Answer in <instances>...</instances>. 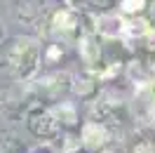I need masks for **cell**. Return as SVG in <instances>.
<instances>
[{"mask_svg": "<svg viewBox=\"0 0 155 153\" xmlns=\"http://www.w3.org/2000/svg\"><path fill=\"white\" fill-rule=\"evenodd\" d=\"M40 68V45L33 38H19L10 49V71L17 80H31Z\"/></svg>", "mask_w": 155, "mask_h": 153, "instance_id": "6da1fadb", "label": "cell"}, {"mask_svg": "<svg viewBox=\"0 0 155 153\" xmlns=\"http://www.w3.org/2000/svg\"><path fill=\"white\" fill-rule=\"evenodd\" d=\"M146 7V0H122V12L127 14H139V12H143Z\"/></svg>", "mask_w": 155, "mask_h": 153, "instance_id": "7a4b0ae2", "label": "cell"}, {"mask_svg": "<svg viewBox=\"0 0 155 153\" xmlns=\"http://www.w3.org/2000/svg\"><path fill=\"white\" fill-rule=\"evenodd\" d=\"M146 26H148V29L155 33V2L148 7V21H146Z\"/></svg>", "mask_w": 155, "mask_h": 153, "instance_id": "3957f363", "label": "cell"}]
</instances>
